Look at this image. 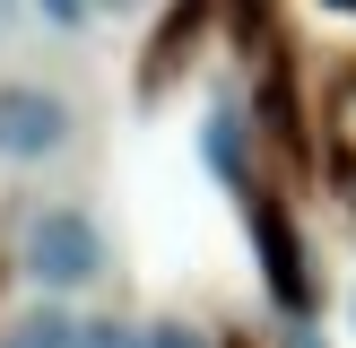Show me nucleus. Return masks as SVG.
Instances as JSON below:
<instances>
[{
  "instance_id": "nucleus-1",
  "label": "nucleus",
  "mask_w": 356,
  "mask_h": 348,
  "mask_svg": "<svg viewBox=\"0 0 356 348\" xmlns=\"http://www.w3.org/2000/svg\"><path fill=\"white\" fill-rule=\"evenodd\" d=\"M96 270H104L96 218H79V209H35V226H26V278L35 287H87Z\"/></svg>"
},
{
  "instance_id": "nucleus-2",
  "label": "nucleus",
  "mask_w": 356,
  "mask_h": 348,
  "mask_svg": "<svg viewBox=\"0 0 356 348\" xmlns=\"http://www.w3.org/2000/svg\"><path fill=\"white\" fill-rule=\"evenodd\" d=\"M70 139V104L44 87H0V157H52Z\"/></svg>"
},
{
  "instance_id": "nucleus-3",
  "label": "nucleus",
  "mask_w": 356,
  "mask_h": 348,
  "mask_svg": "<svg viewBox=\"0 0 356 348\" xmlns=\"http://www.w3.org/2000/svg\"><path fill=\"white\" fill-rule=\"evenodd\" d=\"M252 235H261V253H270L278 305H305V261H296V235H287V218H278L270 200H252Z\"/></svg>"
},
{
  "instance_id": "nucleus-4",
  "label": "nucleus",
  "mask_w": 356,
  "mask_h": 348,
  "mask_svg": "<svg viewBox=\"0 0 356 348\" xmlns=\"http://www.w3.org/2000/svg\"><path fill=\"white\" fill-rule=\"evenodd\" d=\"M0 348H87V331L70 322V313H52V305H44V313H26V322H17Z\"/></svg>"
},
{
  "instance_id": "nucleus-5",
  "label": "nucleus",
  "mask_w": 356,
  "mask_h": 348,
  "mask_svg": "<svg viewBox=\"0 0 356 348\" xmlns=\"http://www.w3.org/2000/svg\"><path fill=\"white\" fill-rule=\"evenodd\" d=\"M200 148H209V166H218V174H243V139H235V113H226V104L209 113V139H200Z\"/></svg>"
},
{
  "instance_id": "nucleus-6",
  "label": "nucleus",
  "mask_w": 356,
  "mask_h": 348,
  "mask_svg": "<svg viewBox=\"0 0 356 348\" xmlns=\"http://www.w3.org/2000/svg\"><path fill=\"white\" fill-rule=\"evenodd\" d=\"M148 348H200V331H183V322H156V331H148Z\"/></svg>"
},
{
  "instance_id": "nucleus-7",
  "label": "nucleus",
  "mask_w": 356,
  "mask_h": 348,
  "mask_svg": "<svg viewBox=\"0 0 356 348\" xmlns=\"http://www.w3.org/2000/svg\"><path fill=\"white\" fill-rule=\"evenodd\" d=\"M35 9H44L52 26H79V17H87V0H35Z\"/></svg>"
},
{
  "instance_id": "nucleus-8",
  "label": "nucleus",
  "mask_w": 356,
  "mask_h": 348,
  "mask_svg": "<svg viewBox=\"0 0 356 348\" xmlns=\"http://www.w3.org/2000/svg\"><path fill=\"white\" fill-rule=\"evenodd\" d=\"M87 348H148V340H139V331H113V322H104V331H87Z\"/></svg>"
},
{
  "instance_id": "nucleus-9",
  "label": "nucleus",
  "mask_w": 356,
  "mask_h": 348,
  "mask_svg": "<svg viewBox=\"0 0 356 348\" xmlns=\"http://www.w3.org/2000/svg\"><path fill=\"white\" fill-rule=\"evenodd\" d=\"M87 9H131V0H87Z\"/></svg>"
},
{
  "instance_id": "nucleus-10",
  "label": "nucleus",
  "mask_w": 356,
  "mask_h": 348,
  "mask_svg": "<svg viewBox=\"0 0 356 348\" xmlns=\"http://www.w3.org/2000/svg\"><path fill=\"white\" fill-rule=\"evenodd\" d=\"M330 9H356V0H330Z\"/></svg>"
}]
</instances>
